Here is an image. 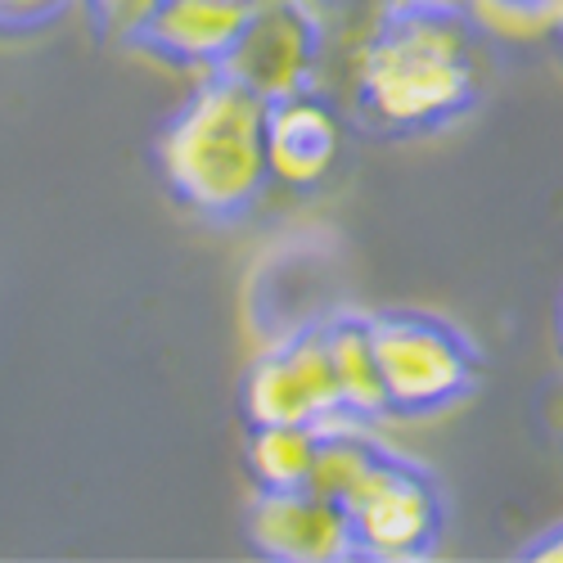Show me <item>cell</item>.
<instances>
[{
    "mask_svg": "<svg viewBox=\"0 0 563 563\" xmlns=\"http://www.w3.org/2000/svg\"><path fill=\"white\" fill-rule=\"evenodd\" d=\"M478 27L446 0H406L369 36L356 100L384 135H429L478 104Z\"/></svg>",
    "mask_w": 563,
    "mask_h": 563,
    "instance_id": "obj_1",
    "label": "cell"
},
{
    "mask_svg": "<svg viewBox=\"0 0 563 563\" xmlns=\"http://www.w3.org/2000/svg\"><path fill=\"white\" fill-rule=\"evenodd\" d=\"M266 100L240 77H212L195 90L163 140L158 163L180 203L208 217H240L266 185Z\"/></svg>",
    "mask_w": 563,
    "mask_h": 563,
    "instance_id": "obj_2",
    "label": "cell"
},
{
    "mask_svg": "<svg viewBox=\"0 0 563 563\" xmlns=\"http://www.w3.org/2000/svg\"><path fill=\"white\" fill-rule=\"evenodd\" d=\"M365 320L388 393V415H438L474 393L478 352L446 316L379 311Z\"/></svg>",
    "mask_w": 563,
    "mask_h": 563,
    "instance_id": "obj_3",
    "label": "cell"
},
{
    "mask_svg": "<svg viewBox=\"0 0 563 563\" xmlns=\"http://www.w3.org/2000/svg\"><path fill=\"white\" fill-rule=\"evenodd\" d=\"M352 554L361 559H424L446 532V500L419 464L384 455L369 483L343 505Z\"/></svg>",
    "mask_w": 563,
    "mask_h": 563,
    "instance_id": "obj_4",
    "label": "cell"
},
{
    "mask_svg": "<svg viewBox=\"0 0 563 563\" xmlns=\"http://www.w3.org/2000/svg\"><path fill=\"white\" fill-rule=\"evenodd\" d=\"M249 424H339V384L324 352V330H302L289 343L262 352L244 379Z\"/></svg>",
    "mask_w": 563,
    "mask_h": 563,
    "instance_id": "obj_5",
    "label": "cell"
},
{
    "mask_svg": "<svg viewBox=\"0 0 563 563\" xmlns=\"http://www.w3.org/2000/svg\"><path fill=\"white\" fill-rule=\"evenodd\" d=\"M249 541L266 559L285 563H330L352 559V532L343 505L324 500L307 487L257 492L249 505Z\"/></svg>",
    "mask_w": 563,
    "mask_h": 563,
    "instance_id": "obj_6",
    "label": "cell"
},
{
    "mask_svg": "<svg viewBox=\"0 0 563 563\" xmlns=\"http://www.w3.org/2000/svg\"><path fill=\"white\" fill-rule=\"evenodd\" d=\"M311 59H316L311 19L289 0H279V5H257L253 23L244 27L240 45L221 59V68L253 86L262 100H275L289 96V90H302Z\"/></svg>",
    "mask_w": 563,
    "mask_h": 563,
    "instance_id": "obj_7",
    "label": "cell"
},
{
    "mask_svg": "<svg viewBox=\"0 0 563 563\" xmlns=\"http://www.w3.org/2000/svg\"><path fill=\"white\" fill-rule=\"evenodd\" d=\"M266 176L294 185V190H311L334 172L343 154V131L334 109L307 96V90H289V96L266 100Z\"/></svg>",
    "mask_w": 563,
    "mask_h": 563,
    "instance_id": "obj_8",
    "label": "cell"
},
{
    "mask_svg": "<svg viewBox=\"0 0 563 563\" xmlns=\"http://www.w3.org/2000/svg\"><path fill=\"white\" fill-rule=\"evenodd\" d=\"M257 14V0H158L131 41L172 64H221Z\"/></svg>",
    "mask_w": 563,
    "mask_h": 563,
    "instance_id": "obj_9",
    "label": "cell"
},
{
    "mask_svg": "<svg viewBox=\"0 0 563 563\" xmlns=\"http://www.w3.org/2000/svg\"><path fill=\"white\" fill-rule=\"evenodd\" d=\"M324 330V352H330V369L339 384V406L347 419H384L388 415V393L379 379V361L369 347V320L365 316H339Z\"/></svg>",
    "mask_w": 563,
    "mask_h": 563,
    "instance_id": "obj_10",
    "label": "cell"
},
{
    "mask_svg": "<svg viewBox=\"0 0 563 563\" xmlns=\"http://www.w3.org/2000/svg\"><path fill=\"white\" fill-rule=\"evenodd\" d=\"M388 451L356 433V429H334V424H324L320 429V442H316V460H311V474H307V492L324 496V500H334V505H347L365 483L369 474L379 468Z\"/></svg>",
    "mask_w": 563,
    "mask_h": 563,
    "instance_id": "obj_11",
    "label": "cell"
},
{
    "mask_svg": "<svg viewBox=\"0 0 563 563\" xmlns=\"http://www.w3.org/2000/svg\"><path fill=\"white\" fill-rule=\"evenodd\" d=\"M320 429L316 424H253L249 433V474L257 492L307 487Z\"/></svg>",
    "mask_w": 563,
    "mask_h": 563,
    "instance_id": "obj_12",
    "label": "cell"
},
{
    "mask_svg": "<svg viewBox=\"0 0 563 563\" xmlns=\"http://www.w3.org/2000/svg\"><path fill=\"white\" fill-rule=\"evenodd\" d=\"M158 0H90V10H96V23L109 32V36H135L140 23L150 19V10Z\"/></svg>",
    "mask_w": 563,
    "mask_h": 563,
    "instance_id": "obj_13",
    "label": "cell"
},
{
    "mask_svg": "<svg viewBox=\"0 0 563 563\" xmlns=\"http://www.w3.org/2000/svg\"><path fill=\"white\" fill-rule=\"evenodd\" d=\"M73 0H0V32H32L59 19Z\"/></svg>",
    "mask_w": 563,
    "mask_h": 563,
    "instance_id": "obj_14",
    "label": "cell"
},
{
    "mask_svg": "<svg viewBox=\"0 0 563 563\" xmlns=\"http://www.w3.org/2000/svg\"><path fill=\"white\" fill-rule=\"evenodd\" d=\"M523 559H532V563H563V523L545 528L541 541L523 550Z\"/></svg>",
    "mask_w": 563,
    "mask_h": 563,
    "instance_id": "obj_15",
    "label": "cell"
},
{
    "mask_svg": "<svg viewBox=\"0 0 563 563\" xmlns=\"http://www.w3.org/2000/svg\"><path fill=\"white\" fill-rule=\"evenodd\" d=\"M554 330H559V347H563V302H559V320H554Z\"/></svg>",
    "mask_w": 563,
    "mask_h": 563,
    "instance_id": "obj_16",
    "label": "cell"
}]
</instances>
